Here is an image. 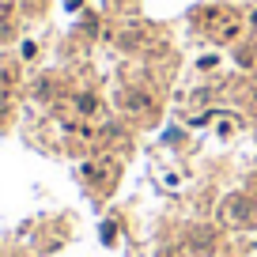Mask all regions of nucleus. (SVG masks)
<instances>
[{
	"mask_svg": "<svg viewBox=\"0 0 257 257\" xmlns=\"http://www.w3.org/2000/svg\"><path fill=\"white\" fill-rule=\"evenodd\" d=\"M253 23H257V16H253Z\"/></svg>",
	"mask_w": 257,
	"mask_h": 257,
	"instance_id": "2",
	"label": "nucleus"
},
{
	"mask_svg": "<svg viewBox=\"0 0 257 257\" xmlns=\"http://www.w3.org/2000/svg\"><path fill=\"white\" fill-rule=\"evenodd\" d=\"M76 106H80L83 113H91V110H95V98H91V95H83V98H80V102H76Z\"/></svg>",
	"mask_w": 257,
	"mask_h": 257,
	"instance_id": "1",
	"label": "nucleus"
}]
</instances>
